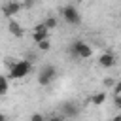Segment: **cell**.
I'll return each instance as SVG.
<instances>
[{"instance_id":"19","label":"cell","mask_w":121,"mask_h":121,"mask_svg":"<svg viewBox=\"0 0 121 121\" xmlns=\"http://www.w3.org/2000/svg\"><path fill=\"white\" fill-rule=\"evenodd\" d=\"M0 96H4V93H2V91H0Z\"/></svg>"},{"instance_id":"15","label":"cell","mask_w":121,"mask_h":121,"mask_svg":"<svg viewBox=\"0 0 121 121\" xmlns=\"http://www.w3.org/2000/svg\"><path fill=\"white\" fill-rule=\"evenodd\" d=\"M113 93H115V95H121V81H117V83L113 85Z\"/></svg>"},{"instance_id":"12","label":"cell","mask_w":121,"mask_h":121,"mask_svg":"<svg viewBox=\"0 0 121 121\" xmlns=\"http://www.w3.org/2000/svg\"><path fill=\"white\" fill-rule=\"evenodd\" d=\"M0 91L4 95L8 93V79H6V76H0Z\"/></svg>"},{"instance_id":"16","label":"cell","mask_w":121,"mask_h":121,"mask_svg":"<svg viewBox=\"0 0 121 121\" xmlns=\"http://www.w3.org/2000/svg\"><path fill=\"white\" fill-rule=\"evenodd\" d=\"M113 104L121 110V95H115V98H113Z\"/></svg>"},{"instance_id":"18","label":"cell","mask_w":121,"mask_h":121,"mask_svg":"<svg viewBox=\"0 0 121 121\" xmlns=\"http://www.w3.org/2000/svg\"><path fill=\"white\" fill-rule=\"evenodd\" d=\"M4 119H6V115H4L2 112H0V121H4Z\"/></svg>"},{"instance_id":"4","label":"cell","mask_w":121,"mask_h":121,"mask_svg":"<svg viewBox=\"0 0 121 121\" xmlns=\"http://www.w3.org/2000/svg\"><path fill=\"white\" fill-rule=\"evenodd\" d=\"M55 78H57V68L53 64H45V66H42V70L38 74V83L43 85V87H47Z\"/></svg>"},{"instance_id":"2","label":"cell","mask_w":121,"mask_h":121,"mask_svg":"<svg viewBox=\"0 0 121 121\" xmlns=\"http://www.w3.org/2000/svg\"><path fill=\"white\" fill-rule=\"evenodd\" d=\"M70 51H72V55L78 57V59H89V57L93 55V47H91L87 42H83V40H76V42L70 45Z\"/></svg>"},{"instance_id":"8","label":"cell","mask_w":121,"mask_h":121,"mask_svg":"<svg viewBox=\"0 0 121 121\" xmlns=\"http://www.w3.org/2000/svg\"><path fill=\"white\" fill-rule=\"evenodd\" d=\"M8 30H9V34L11 36H15V38H21L23 34H25V30H23V26L15 21V19H11L9 21V25H8Z\"/></svg>"},{"instance_id":"5","label":"cell","mask_w":121,"mask_h":121,"mask_svg":"<svg viewBox=\"0 0 121 121\" xmlns=\"http://www.w3.org/2000/svg\"><path fill=\"white\" fill-rule=\"evenodd\" d=\"M23 9V2H17V0H9V2H6L4 6H2V13L6 15V17H13V15H17L19 11Z\"/></svg>"},{"instance_id":"11","label":"cell","mask_w":121,"mask_h":121,"mask_svg":"<svg viewBox=\"0 0 121 121\" xmlns=\"http://www.w3.org/2000/svg\"><path fill=\"white\" fill-rule=\"evenodd\" d=\"M43 25H45L49 30H53V28L57 26V19H55V17H47V19L43 21Z\"/></svg>"},{"instance_id":"10","label":"cell","mask_w":121,"mask_h":121,"mask_svg":"<svg viewBox=\"0 0 121 121\" xmlns=\"http://www.w3.org/2000/svg\"><path fill=\"white\" fill-rule=\"evenodd\" d=\"M49 47H51V43H49V38H45V40L38 42V49H40V51H49Z\"/></svg>"},{"instance_id":"9","label":"cell","mask_w":121,"mask_h":121,"mask_svg":"<svg viewBox=\"0 0 121 121\" xmlns=\"http://www.w3.org/2000/svg\"><path fill=\"white\" fill-rule=\"evenodd\" d=\"M104 100H106V91L95 93V95L91 96V104H93V106H102V104H104Z\"/></svg>"},{"instance_id":"13","label":"cell","mask_w":121,"mask_h":121,"mask_svg":"<svg viewBox=\"0 0 121 121\" xmlns=\"http://www.w3.org/2000/svg\"><path fill=\"white\" fill-rule=\"evenodd\" d=\"M34 6H36V0H23V8L30 9V8H34Z\"/></svg>"},{"instance_id":"14","label":"cell","mask_w":121,"mask_h":121,"mask_svg":"<svg viewBox=\"0 0 121 121\" xmlns=\"http://www.w3.org/2000/svg\"><path fill=\"white\" fill-rule=\"evenodd\" d=\"M102 83H104V87H113V85H115V81H113L112 78H106Z\"/></svg>"},{"instance_id":"6","label":"cell","mask_w":121,"mask_h":121,"mask_svg":"<svg viewBox=\"0 0 121 121\" xmlns=\"http://www.w3.org/2000/svg\"><path fill=\"white\" fill-rule=\"evenodd\" d=\"M45 38H49V28H47L43 23L36 25V26L32 28V40L38 43V42H42V40H45Z\"/></svg>"},{"instance_id":"7","label":"cell","mask_w":121,"mask_h":121,"mask_svg":"<svg viewBox=\"0 0 121 121\" xmlns=\"http://www.w3.org/2000/svg\"><path fill=\"white\" fill-rule=\"evenodd\" d=\"M98 64H100L102 68H112V66H115V55L110 53V51L102 53V55L98 57Z\"/></svg>"},{"instance_id":"1","label":"cell","mask_w":121,"mask_h":121,"mask_svg":"<svg viewBox=\"0 0 121 121\" xmlns=\"http://www.w3.org/2000/svg\"><path fill=\"white\" fill-rule=\"evenodd\" d=\"M30 70H32V64L28 60H15L9 66V78L11 79H23L30 74Z\"/></svg>"},{"instance_id":"3","label":"cell","mask_w":121,"mask_h":121,"mask_svg":"<svg viewBox=\"0 0 121 121\" xmlns=\"http://www.w3.org/2000/svg\"><path fill=\"white\" fill-rule=\"evenodd\" d=\"M60 15H62V19H64L68 25H79V23H81V15H79L78 8L72 6V4L62 6V8H60Z\"/></svg>"},{"instance_id":"17","label":"cell","mask_w":121,"mask_h":121,"mask_svg":"<svg viewBox=\"0 0 121 121\" xmlns=\"http://www.w3.org/2000/svg\"><path fill=\"white\" fill-rule=\"evenodd\" d=\"M43 119V115H40V113H34V115H30V121H42Z\"/></svg>"}]
</instances>
